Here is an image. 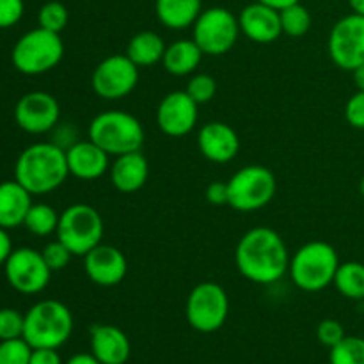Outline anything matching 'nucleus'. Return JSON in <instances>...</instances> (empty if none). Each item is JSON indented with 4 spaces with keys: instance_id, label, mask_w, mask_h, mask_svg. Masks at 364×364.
Returning <instances> with one entry per match:
<instances>
[{
    "instance_id": "3",
    "label": "nucleus",
    "mask_w": 364,
    "mask_h": 364,
    "mask_svg": "<svg viewBox=\"0 0 364 364\" xmlns=\"http://www.w3.org/2000/svg\"><path fill=\"white\" fill-rule=\"evenodd\" d=\"M73 315L55 299L39 301L25 313L23 340L32 348H60L73 334Z\"/></svg>"
},
{
    "instance_id": "21",
    "label": "nucleus",
    "mask_w": 364,
    "mask_h": 364,
    "mask_svg": "<svg viewBox=\"0 0 364 364\" xmlns=\"http://www.w3.org/2000/svg\"><path fill=\"white\" fill-rule=\"evenodd\" d=\"M110 181L114 188L123 194L141 191L146 185L149 176L148 159L139 151L124 153V155L114 156V162L110 164Z\"/></svg>"
},
{
    "instance_id": "7",
    "label": "nucleus",
    "mask_w": 364,
    "mask_h": 364,
    "mask_svg": "<svg viewBox=\"0 0 364 364\" xmlns=\"http://www.w3.org/2000/svg\"><path fill=\"white\" fill-rule=\"evenodd\" d=\"M103 231L105 224L98 210L85 203H75L60 213L55 235L71 255L84 258L91 249L102 244Z\"/></svg>"
},
{
    "instance_id": "32",
    "label": "nucleus",
    "mask_w": 364,
    "mask_h": 364,
    "mask_svg": "<svg viewBox=\"0 0 364 364\" xmlns=\"http://www.w3.org/2000/svg\"><path fill=\"white\" fill-rule=\"evenodd\" d=\"M31 355L32 347L23 338L0 341V364H28Z\"/></svg>"
},
{
    "instance_id": "34",
    "label": "nucleus",
    "mask_w": 364,
    "mask_h": 364,
    "mask_svg": "<svg viewBox=\"0 0 364 364\" xmlns=\"http://www.w3.org/2000/svg\"><path fill=\"white\" fill-rule=\"evenodd\" d=\"M41 255H43L46 265L50 267V270H52V272H59V270H64L68 265H70L71 258H73V255H71L70 249H68L66 245H64L63 242L59 240V238H57V240H53V242H48V244L43 247Z\"/></svg>"
},
{
    "instance_id": "38",
    "label": "nucleus",
    "mask_w": 364,
    "mask_h": 364,
    "mask_svg": "<svg viewBox=\"0 0 364 364\" xmlns=\"http://www.w3.org/2000/svg\"><path fill=\"white\" fill-rule=\"evenodd\" d=\"M205 198L210 205H228V181H213L206 187Z\"/></svg>"
},
{
    "instance_id": "33",
    "label": "nucleus",
    "mask_w": 364,
    "mask_h": 364,
    "mask_svg": "<svg viewBox=\"0 0 364 364\" xmlns=\"http://www.w3.org/2000/svg\"><path fill=\"white\" fill-rule=\"evenodd\" d=\"M23 327H25V315H21L18 309H13V308L0 309V341L23 338Z\"/></svg>"
},
{
    "instance_id": "28",
    "label": "nucleus",
    "mask_w": 364,
    "mask_h": 364,
    "mask_svg": "<svg viewBox=\"0 0 364 364\" xmlns=\"http://www.w3.org/2000/svg\"><path fill=\"white\" fill-rule=\"evenodd\" d=\"M279 16L283 34L290 36V38H302V36L308 34L309 28H311V13H309L308 7L302 6L301 2L284 7L283 11H279Z\"/></svg>"
},
{
    "instance_id": "22",
    "label": "nucleus",
    "mask_w": 364,
    "mask_h": 364,
    "mask_svg": "<svg viewBox=\"0 0 364 364\" xmlns=\"http://www.w3.org/2000/svg\"><path fill=\"white\" fill-rule=\"evenodd\" d=\"M32 206V194L16 180L0 181V228L14 230L23 226Z\"/></svg>"
},
{
    "instance_id": "5",
    "label": "nucleus",
    "mask_w": 364,
    "mask_h": 364,
    "mask_svg": "<svg viewBox=\"0 0 364 364\" xmlns=\"http://www.w3.org/2000/svg\"><path fill=\"white\" fill-rule=\"evenodd\" d=\"M89 139L110 156L139 151L144 144V128L141 121L124 110H105L89 123Z\"/></svg>"
},
{
    "instance_id": "4",
    "label": "nucleus",
    "mask_w": 364,
    "mask_h": 364,
    "mask_svg": "<svg viewBox=\"0 0 364 364\" xmlns=\"http://www.w3.org/2000/svg\"><path fill=\"white\" fill-rule=\"evenodd\" d=\"M340 263V256L333 245L323 240H313L290 256L288 274L299 290L313 294L333 284Z\"/></svg>"
},
{
    "instance_id": "18",
    "label": "nucleus",
    "mask_w": 364,
    "mask_h": 364,
    "mask_svg": "<svg viewBox=\"0 0 364 364\" xmlns=\"http://www.w3.org/2000/svg\"><path fill=\"white\" fill-rule=\"evenodd\" d=\"M238 23H240L242 34L249 41L258 43V45H269L283 34L279 11L256 0L240 11Z\"/></svg>"
},
{
    "instance_id": "29",
    "label": "nucleus",
    "mask_w": 364,
    "mask_h": 364,
    "mask_svg": "<svg viewBox=\"0 0 364 364\" xmlns=\"http://www.w3.org/2000/svg\"><path fill=\"white\" fill-rule=\"evenodd\" d=\"M331 364H364V338L345 336L329 352Z\"/></svg>"
},
{
    "instance_id": "19",
    "label": "nucleus",
    "mask_w": 364,
    "mask_h": 364,
    "mask_svg": "<svg viewBox=\"0 0 364 364\" xmlns=\"http://www.w3.org/2000/svg\"><path fill=\"white\" fill-rule=\"evenodd\" d=\"M66 160L71 176L82 181L98 180L110 169V155L91 139L75 141L66 148Z\"/></svg>"
},
{
    "instance_id": "1",
    "label": "nucleus",
    "mask_w": 364,
    "mask_h": 364,
    "mask_svg": "<svg viewBox=\"0 0 364 364\" xmlns=\"http://www.w3.org/2000/svg\"><path fill=\"white\" fill-rule=\"evenodd\" d=\"M235 265L251 283L274 284L288 274L290 252L276 230L258 226L242 235L238 240Z\"/></svg>"
},
{
    "instance_id": "24",
    "label": "nucleus",
    "mask_w": 364,
    "mask_h": 364,
    "mask_svg": "<svg viewBox=\"0 0 364 364\" xmlns=\"http://www.w3.org/2000/svg\"><path fill=\"white\" fill-rule=\"evenodd\" d=\"M203 11L201 0H155V14L164 27L183 31L194 25Z\"/></svg>"
},
{
    "instance_id": "26",
    "label": "nucleus",
    "mask_w": 364,
    "mask_h": 364,
    "mask_svg": "<svg viewBox=\"0 0 364 364\" xmlns=\"http://www.w3.org/2000/svg\"><path fill=\"white\" fill-rule=\"evenodd\" d=\"M333 284L345 299H350V301H364V263H340Z\"/></svg>"
},
{
    "instance_id": "16",
    "label": "nucleus",
    "mask_w": 364,
    "mask_h": 364,
    "mask_svg": "<svg viewBox=\"0 0 364 364\" xmlns=\"http://www.w3.org/2000/svg\"><path fill=\"white\" fill-rule=\"evenodd\" d=\"M84 270L98 287H117L128 274L127 256L114 245L100 244L84 256Z\"/></svg>"
},
{
    "instance_id": "30",
    "label": "nucleus",
    "mask_w": 364,
    "mask_h": 364,
    "mask_svg": "<svg viewBox=\"0 0 364 364\" xmlns=\"http://www.w3.org/2000/svg\"><path fill=\"white\" fill-rule=\"evenodd\" d=\"M68 21H70V11L63 2L57 0H50V2L43 4L38 11V25L46 31H52L60 34L66 28Z\"/></svg>"
},
{
    "instance_id": "12",
    "label": "nucleus",
    "mask_w": 364,
    "mask_h": 364,
    "mask_svg": "<svg viewBox=\"0 0 364 364\" xmlns=\"http://www.w3.org/2000/svg\"><path fill=\"white\" fill-rule=\"evenodd\" d=\"M4 274L9 287L21 295L41 294L52 277L41 251L32 247L14 249L4 265Z\"/></svg>"
},
{
    "instance_id": "9",
    "label": "nucleus",
    "mask_w": 364,
    "mask_h": 364,
    "mask_svg": "<svg viewBox=\"0 0 364 364\" xmlns=\"http://www.w3.org/2000/svg\"><path fill=\"white\" fill-rule=\"evenodd\" d=\"M230 315V297L219 283L203 281L187 297L185 316L188 326L203 334H212L226 323Z\"/></svg>"
},
{
    "instance_id": "17",
    "label": "nucleus",
    "mask_w": 364,
    "mask_h": 364,
    "mask_svg": "<svg viewBox=\"0 0 364 364\" xmlns=\"http://www.w3.org/2000/svg\"><path fill=\"white\" fill-rule=\"evenodd\" d=\"M198 148L206 160L213 164H228L240 151V137L237 130L223 121H210L198 132Z\"/></svg>"
},
{
    "instance_id": "8",
    "label": "nucleus",
    "mask_w": 364,
    "mask_h": 364,
    "mask_svg": "<svg viewBox=\"0 0 364 364\" xmlns=\"http://www.w3.org/2000/svg\"><path fill=\"white\" fill-rule=\"evenodd\" d=\"M277 191L272 171L265 166H245L228 180V205L237 212H256L269 205Z\"/></svg>"
},
{
    "instance_id": "35",
    "label": "nucleus",
    "mask_w": 364,
    "mask_h": 364,
    "mask_svg": "<svg viewBox=\"0 0 364 364\" xmlns=\"http://www.w3.org/2000/svg\"><path fill=\"white\" fill-rule=\"evenodd\" d=\"M345 336H347V334H345L343 326H341V322H338V320L334 318L322 320V322L318 323V327H316V338H318L320 345L327 347L329 350L333 347H336Z\"/></svg>"
},
{
    "instance_id": "11",
    "label": "nucleus",
    "mask_w": 364,
    "mask_h": 364,
    "mask_svg": "<svg viewBox=\"0 0 364 364\" xmlns=\"http://www.w3.org/2000/svg\"><path fill=\"white\" fill-rule=\"evenodd\" d=\"M331 60L340 70L354 71L364 64V16L350 13L333 25L327 39Z\"/></svg>"
},
{
    "instance_id": "15",
    "label": "nucleus",
    "mask_w": 364,
    "mask_h": 364,
    "mask_svg": "<svg viewBox=\"0 0 364 364\" xmlns=\"http://www.w3.org/2000/svg\"><path fill=\"white\" fill-rule=\"evenodd\" d=\"M198 107L187 91L169 92L160 100L156 109V124L169 137H185L198 124Z\"/></svg>"
},
{
    "instance_id": "43",
    "label": "nucleus",
    "mask_w": 364,
    "mask_h": 364,
    "mask_svg": "<svg viewBox=\"0 0 364 364\" xmlns=\"http://www.w3.org/2000/svg\"><path fill=\"white\" fill-rule=\"evenodd\" d=\"M352 77H354V84L358 91H364V64L352 71Z\"/></svg>"
},
{
    "instance_id": "10",
    "label": "nucleus",
    "mask_w": 364,
    "mask_h": 364,
    "mask_svg": "<svg viewBox=\"0 0 364 364\" xmlns=\"http://www.w3.org/2000/svg\"><path fill=\"white\" fill-rule=\"evenodd\" d=\"M240 23L226 7L203 9L192 25V39L198 43L205 55L219 57L230 52L238 41Z\"/></svg>"
},
{
    "instance_id": "36",
    "label": "nucleus",
    "mask_w": 364,
    "mask_h": 364,
    "mask_svg": "<svg viewBox=\"0 0 364 364\" xmlns=\"http://www.w3.org/2000/svg\"><path fill=\"white\" fill-rule=\"evenodd\" d=\"M345 119L352 128L364 130V91H355L345 105Z\"/></svg>"
},
{
    "instance_id": "6",
    "label": "nucleus",
    "mask_w": 364,
    "mask_h": 364,
    "mask_svg": "<svg viewBox=\"0 0 364 364\" xmlns=\"http://www.w3.org/2000/svg\"><path fill=\"white\" fill-rule=\"evenodd\" d=\"M64 57V43L60 34L36 27L25 32L13 46L11 63L20 73L36 77L59 66Z\"/></svg>"
},
{
    "instance_id": "39",
    "label": "nucleus",
    "mask_w": 364,
    "mask_h": 364,
    "mask_svg": "<svg viewBox=\"0 0 364 364\" xmlns=\"http://www.w3.org/2000/svg\"><path fill=\"white\" fill-rule=\"evenodd\" d=\"M28 364H63L57 348H32Z\"/></svg>"
},
{
    "instance_id": "44",
    "label": "nucleus",
    "mask_w": 364,
    "mask_h": 364,
    "mask_svg": "<svg viewBox=\"0 0 364 364\" xmlns=\"http://www.w3.org/2000/svg\"><path fill=\"white\" fill-rule=\"evenodd\" d=\"M348 6H350L352 13L364 16V0H348Z\"/></svg>"
},
{
    "instance_id": "25",
    "label": "nucleus",
    "mask_w": 364,
    "mask_h": 364,
    "mask_svg": "<svg viewBox=\"0 0 364 364\" xmlns=\"http://www.w3.org/2000/svg\"><path fill=\"white\" fill-rule=\"evenodd\" d=\"M166 46L167 45L164 43L162 36L153 31H141L128 43L127 55L139 68L153 66L156 63H162Z\"/></svg>"
},
{
    "instance_id": "41",
    "label": "nucleus",
    "mask_w": 364,
    "mask_h": 364,
    "mask_svg": "<svg viewBox=\"0 0 364 364\" xmlns=\"http://www.w3.org/2000/svg\"><path fill=\"white\" fill-rule=\"evenodd\" d=\"M66 364H102L92 354H75L68 359Z\"/></svg>"
},
{
    "instance_id": "23",
    "label": "nucleus",
    "mask_w": 364,
    "mask_h": 364,
    "mask_svg": "<svg viewBox=\"0 0 364 364\" xmlns=\"http://www.w3.org/2000/svg\"><path fill=\"white\" fill-rule=\"evenodd\" d=\"M203 55L205 53L201 52L194 39H178L166 46L162 66L167 73L174 75V77H187L198 70Z\"/></svg>"
},
{
    "instance_id": "37",
    "label": "nucleus",
    "mask_w": 364,
    "mask_h": 364,
    "mask_svg": "<svg viewBox=\"0 0 364 364\" xmlns=\"http://www.w3.org/2000/svg\"><path fill=\"white\" fill-rule=\"evenodd\" d=\"M23 0H0V28H11L23 18Z\"/></svg>"
},
{
    "instance_id": "45",
    "label": "nucleus",
    "mask_w": 364,
    "mask_h": 364,
    "mask_svg": "<svg viewBox=\"0 0 364 364\" xmlns=\"http://www.w3.org/2000/svg\"><path fill=\"white\" fill-rule=\"evenodd\" d=\"M359 191H361V196L364 198V176L361 178V183H359Z\"/></svg>"
},
{
    "instance_id": "14",
    "label": "nucleus",
    "mask_w": 364,
    "mask_h": 364,
    "mask_svg": "<svg viewBox=\"0 0 364 364\" xmlns=\"http://www.w3.org/2000/svg\"><path fill=\"white\" fill-rule=\"evenodd\" d=\"M60 105L46 91L25 92L14 107V121L23 132L32 135L48 134L59 124Z\"/></svg>"
},
{
    "instance_id": "31",
    "label": "nucleus",
    "mask_w": 364,
    "mask_h": 364,
    "mask_svg": "<svg viewBox=\"0 0 364 364\" xmlns=\"http://www.w3.org/2000/svg\"><path fill=\"white\" fill-rule=\"evenodd\" d=\"M185 91H187V95L191 96L198 105H203V103H208L215 98L217 82L212 75L196 73L191 77Z\"/></svg>"
},
{
    "instance_id": "42",
    "label": "nucleus",
    "mask_w": 364,
    "mask_h": 364,
    "mask_svg": "<svg viewBox=\"0 0 364 364\" xmlns=\"http://www.w3.org/2000/svg\"><path fill=\"white\" fill-rule=\"evenodd\" d=\"M256 2L265 4V6L272 7V9H276V11H283L284 7L294 6V4H297L299 0H256Z\"/></svg>"
},
{
    "instance_id": "27",
    "label": "nucleus",
    "mask_w": 364,
    "mask_h": 364,
    "mask_svg": "<svg viewBox=\"0 0 364 364\" xmlns=\"http://www.w3.org/2000/svg\"><path fill=\"white\" fill-rule=\"evenodd\" d=\"M59 217L60 213H57L52 205H46V203H32L31 210H28L27 217L23 220V226L34 237H50V235L57 231Z\"/></svg>"
},
{
    "instance_id": "40",
    "label": "nucleus",
    "mask_w": 364,
    "mask_h": 364,
    "mask_svg": "<svg viewBox=\"0 0 364 364\" xmlns=\"http://www.w3.org/2000/svg\"><path fill=\"white\" fill-rule=\"evenodd\" d=\"M7 231L9 230H4V228H0V267L6 265L7 258H9L11 252L14 251L13 240H11V237Z\"/></svg>"
},
{
    "instance_id": "2",
    "label": "nucleus",
    "mask_w": 364,
    "mask_h": 364,
    "mask_svg": "<svg viewBox=\"0 0 364 364\" xmlns=\"http://www.w3.org/2000/svg\"><path fill=\"white\" fill-rule=\"evenodd\" d=\"M70 176L66 149L55 142H34L18 155L14 164V180L32 196L57 191Z\"/></svg>"
},
{
    "instance_id": "20",
    "label": "nucleus",
    "mask_w": 364,
    "mask_h": 364,
    "mask_svg": "<svg viewBox=\"0 0 364 364\" xmlns=\"http://www.w3.org/2000/svg\"><path fill=\"white\" fill-rule=\"evenodd\" d=\"M91 354L102 364H127L132 345L127 333L110 323H95L89 329Z\"/></svg>"
},
{
    "instance_id": "13",
    "label": "nucleus",
    "mask_w": 364,
    "mask_h": 364,
    "mask_svg": "<svg viewBox=\"0 0 364 364\" xmlns=\"http://www.w3.org/2000/svg\"><path fill=\"white\" fill-rule=\"evenodd\" d=\"M141 68L130 60L127 53L105 57L91 75V87L103 100H121L130 95L139 84Z\"/></svg>"
}]
</instances>
